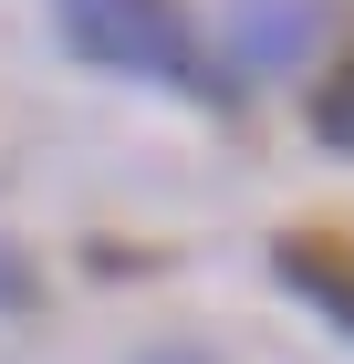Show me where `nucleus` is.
Instances as JSON below:
<instances>
[{"mask_svg":"<svg viewBox=\"0 0 354 364\" xmlns=\"http://www.w3.org/2000/svg\"><path fill=\"white\" fill-rule=\"evenodd\" d=\"M63 42L105 73H136V84H188L198 94V42L177 0H63Z\"/></svg>","mask_w":354,"mask_h":364,"instance_id":"f257e3e1","label":"nucleus"},{"mask_svg":"<svg viewBox=\"0 0 354 364\" xmlns=\"http://www.w3.org/2000/svg\"><path fill=\"white\" fill-rule=\"evenodd\" d=\"M323 42V0H229V63L240 73H292Z\"/></svg>","mask_w":354,"mask_h":364,"instance_id":"f03ea898","label":"nucleus"},{"mask_svg":"<svg viewBox=\"0 0 354 364\" xmlns=\"http://www.w3.org/2000/svg\"><path fill=\"white\" fill-rule=\"evenodd\" d=\"M281 281H292L302 302H323L333 323H344V333H354V260H323V250H313V240H292V250H281Z\"/></svg>","mask_w":354,"mask_h":364,"instance_id":"7ed1b4c3","label":"nucleus"},{"mask_svg":"<svg viewBox=\"0 0 354 364\" xmlns=\"http://www.w3.org/2000/svg\"><path fill=\"white\" fill-rule=\"evenodd\" d=\"M313 136H323V146H344V156H354V63L333 73L323 94H313Z\"/></svg>","mask_w":354,"mask_h":364,"instance_id":"20e7f679","label":"nucleus"},{"mask_svg":"<svg viewBox=\"0 0 354 364\" xmlns=\"http://www.w3.org/2000/svg\"><path fill=\"white\" fill-rule=\"evenodd\" d=\"M0 302H21V260H11V250H0Z\"/></svg>","mask_w":354,"mask_h":364,"instance_id":"39448f33","label":"nucleus"}]
</instances>
